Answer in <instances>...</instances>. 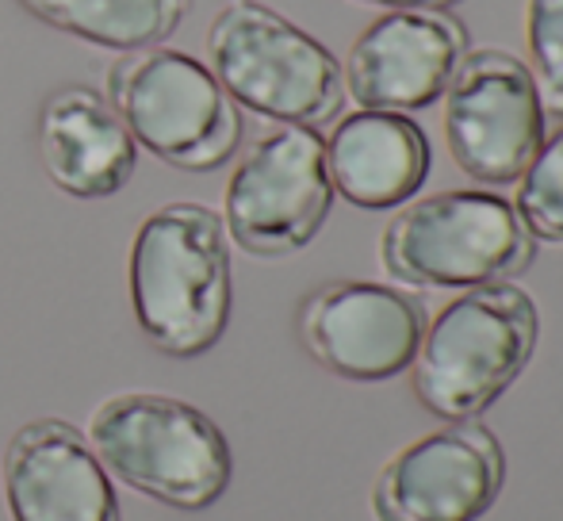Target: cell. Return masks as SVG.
Listing matches in <instances>:
<instances>
[{
    "instance_id": "cell-1",
    "label": "cell",
    "mask_w": 563,
    "mask_h": 521,
    "mask_svg": "<svg viewBox=\"0 0 563 521\" xmlns=\"http://www.w3.org/2000/svg\"><path fill=\"white\" fill-rule=\"evenodd\" d=\"M134 322L157 353L177 361L216 350L230 322V242L219 211L177 200L150 211L126 254Z\"/></svg>"
},
{
    "instance_id": "cell-2",
    "label": "cell",
    "mask_w": 563,
    "mask_h": 521,
    "mask_svg": "<svg viewBox=\"0 0 563 521\" xmlns=\"http://www.w3.org/2000/svg\"><path fill=\"white\" fill-rule=\"evenodd\" d=\"M89 445L104 472L162 507L200 514L230 487V445L200 407L162 391H123L97 407Z\"/></svg>"
},
{
    "instance_id": "cell-3",
    "label": "cell",
    "mask_w": 563,
    "mask_h": 521,
    "mask_svg": "<svg viewBox=\"0 0 563 521\" xmlns=\"http://www.w3.org/2000/svg\"><path fill=\"white\" fill-rule=\"evenodd\" d=\"M203 51L227 97L276 128L319 131L345 104L341 62L261 0H227Z\"/></svg>"
},
{
    "instance_id": "cell-4",
    "label": "cell",
    "mask_w": 563,
    "mask_h": 521,
    "mask_svg": "<svg viewBox=\"0 0 563 521\" xmlns=\"http://www.w3.org/2000/svg\"><path fill=\"white\" fill-rule=\"evenodd\" d=\"M537 330V303L518 284L467 288L426 326L410 365L418 402L445 422L479 418L526 373Z\"/></svg>"
},
{
    "instance_id": "cell-5",
    "label": "cell",
    "mask_w": 563,
    "mask_h": 521,
    "mask_svg": "<svg viewBox=\"0 0 563 521\" xmlns=\"http://www.w3.org/2000/svg\"><path fill=\"white\" fill-rule=\"evenodd\" d=\"M108 104L134 146L185 173H216L242 146V108L208 62L169 46L119 54L108 66Z\"/></svg>"
},
{
    "instance_id": "cell-6",
    "label": "cell",
    "mask_w": 563,
    "mask_h": 521,
    "mask_svg": "<svg viewBox=\"0 0 563 521\" xmlns=\"http://www.w3.org/2000/svg\"><path fill=\"white\" fill-rule=\"evenodd\" d=\"M379 260L410 288H483L526 273L533 239L510 200L456 188L415 200L387 223Z\"/></svg>"
},
{
    "instance_id": "cell-7",
    "label": "cell",
    "mask_w": 563,
    "mask_h": 521,
    "mask_svg": "<svg viewBox=\"0 0 563 521\" xmlns=\"http://www.w3.org/2000/svg\"><path fill=\"white\" fill-rule=\"evenodd\" d=\"M334 208L327 142L311 128H276L245 146L223 192V231L242 254L276 260L307 250Z\"/></svg>"
},
{
    "instance_id": "cell-8",
    "label": "cell",
    "mask_w": 563,
    "mask_h": 521,
    "mask_svg": "<svg viewBox=\"0 0 563 521\" xmlns=\"http://www.w3.org/2000/svg\"><path fill=\"white\" fill-rule=\"evenodd\" d=\"M449 154L479 185H510L544 142V104L510 51L464 54L445 92Z\"/></svg>"
},
{
    "instance_id": "cell-9",
    "label": "cell",
    "mask_w": 563,
    "mask_h": 521,
    "mask_svg": "<svg viewBox=\"0 0 563 521\" xmlns=\"http://www.w3.org/2000/svg\"><path fill=\"white\" fill-rule=\"evenodd\" d=\"M506 456L483 422H452L402 445L372 487L376 521H479L495 507Z\"/></svg>"
},
{
    "instance_id": "cell-10",
    "label": "cell",
    "mask_w": 563,
    "mask_h": 521,
    "mask_svg": "<svg viewBox=\"0 0 563 521\" xmlns=\"http://www.w3.org/2000/svg\"><path fill=\"white\" fill-rule=\"evenodd\" d=\"M426 334L415 296L372 280H334L299 307V342L327 373L379 384L407 373Z\"/></svg>"
},
{
    "instance_id": "cell-11",
    "label": "cell",
    "mask_w": 563,
    "mask_h": 521,
    "mask_svg": "<svg viewBox=\"0 0 563 521\" xmlns=\"http://www.w3.org/2000/svg\"><path fill=\"white\" fill-rule=\"evenodd\" d=\"M467 31L445 8L387 12L349 46L341 85L364 112H422L449 92Z\"/></svg>"
},
{
    "instance_id": "cell-12",
    "label": "cell",
    "mask_w": 563,
    "mask_h": 521,
    "mask_svg": "<svg viewBox=\"0 0 563 521\" xmlns=\"http://www.w3.org/2000/svg\"><path fill=\"white\" fill-rule=\"evenodd\" d=\"M4 502L12 521H119L112 476L62 418L27 422L8 441Z\"/></svg>"
},
{
    "instance_id": "cell-13",
    "label": "cell",
    "mask_w": 563,
    "mask_h": 521,
    "mask_svg": "<svg viewBox=\"0 0 563 521\" xmlns=\"http://www.w3.org/2000/svg\"><path fill=\"white\" fill-rule=\"evenodd\" d=\"M43 173L74 200H108L134 177L139 146L104 92L89 85H62L43 100L35 120Z\"/></svg>"
},
{
    "instance_id": "cell-14",
    "label": "cell",
    "mask_w": 563,
    "mask_h": 521,
    "mask_svg": "<svg viewBox=\"0 0 563 521\" xmlns=\"http://www.w3.org/2000/svg\"><path fill=\"white\" fill-rule=\"evenodd\" d=\"M327 169L334 196L361 211H391L430 177V138L402 112H353L330 131Z\"/></svg>"
},
{
    "instance_id": "cell-15",
    "label": "cell",
    "mask_w": 563,
    "mask_h": 521,
    "mask_svg": "<svg viewBox=\"0 0 563 521\" xmlns=\"http://www.w3.org/2000/svg\"><path fill=\"white\" fill-rule=\"evenodd\" d=\"M38 23L100 51L134 54L177 35L188 0H15Z\"/></svg>"
},
{
    "instance_id": "cell-16",
    "label": "cell",
    "mask_w": 563,
    "mask_h": 521,
    "mask_svg": "<svg viewBox=\"0 0 563 521\" xmlns=\"http://www.w3.org/2000/svg\"><path fill=\"white\" fill-rule=\"evenodd\" d=\"M514 211L533 242L563 246V128L541 142L533 162L518 177Z\"/></svg>"
},
{
    "instance_id": "cell-17",
    "label": "cell",
    "mask_w": 563,
    "mask_h": 521,
    "mask_svg": "<svg viewBox=\"0 0 563 521\" xmlns=\"http://www.w3.org/2000/svg\"><path fill=\"white\" fill-rule=\"evenodd\" d=\"M529 77L544 112L563 115V0H529L526 8Z\"/></svg>"
},
{
    "instance_id": "cell-18",
    "label": "cell",
    "mask_w": 563,
    "mask_h": 521,
    "mask_svg": "<svg viewBox=\"0 0 563 521\" xmlns=\"http://www.w3.org/2000/svg\"><path fill=\"white\" fill-rule=\"evenodd\" d=\"M349 4H372V8H387V12H422V8H449L460 0H349Z\"/></svg>"
}]
</instances>
